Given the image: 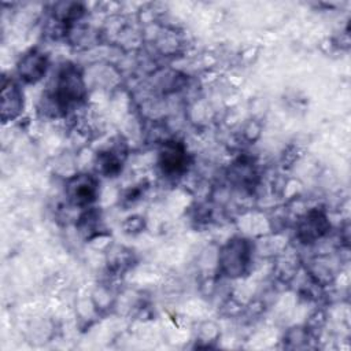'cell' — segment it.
I'll use <instances>...</instances> for the list:
<instances>
[{
    "label": "cell",
    "mask_w": 351,
    "mask_h": 351,
    "mask_svg": "<svg viewBox=\"0 0 351 351\" xmlns=\"http://www.w3.org/2000/svg\"><path fill=\"white\" fill-rule=\"evenodd\" d=\"M119 154L121 152L118 149H107L104 152H100L96 158L97 171L107 177L117 176L121 171L123 163V159Z\"/></svg>",
    "instance_id": "ba28073f"
},
{
    "label": "cell",
    "mask_w": 351,
    "mask_h": 351,
    "mask_svg": "<svg viewBox=\"0 0 351 351\" xmlns=\"http://www.w3.org/2000/svg\"><path fill=\"white\" fill-rule=\"evenodd\" d=\"M143 219L141 217H130L126 219L125 222V229L126 232H130V233H136V232H140L143 229Z\"/></svg>",
    "instance_id": "9c48e42d"
},
{
    "label": "cell",
    "mask_w": 351,
    "mask_h": 351,
    "mask_svg": "<svg viewBox=\"0 0 351 351\" xmlns=\"http://www.w3.org/2000/svg\"><path fill=\"white\" fill-rule=\"evenodd\" d=\"M159 167L163 174L178 176L188 166V152L182 143L176 140L165 141L159 151Z\"/></svg>",
    "instance_id": "5b68a950"
},
{
    "label": "cell",
    "mask_w": 351,
    "mask_h": 351,
    "mask_svg": "<svg viewBox=\"0 0 351 351\" xmlns=\"http://www.w3.org/2000/svg\"><path fill=\"white\" fill-rule=\"evenodd\" d=\"M251 243L243 237L230 239L218 255V270L222 276L237 278L245 274L251 262Z\"/></svg>",
    "instance_id": "7a4b0ae2"
},
{
    "label": "cell",
    "mask_w": 351,
    "mask_h": 351,
    "mask_svg": "<svg viewBox=\"0 0 351 351\" xmlns=\"http://www.w3.org/2000/svg\"><path fill=\"white\" fill-rule=\"evenodd\" d=\"M48 69V58L38 49L27 51L18 62L16 71L19 78L26 84H36L40 81Z\"/></svg>",
    "instance_id": "8992f818"
},
{
    "label": "cell",
    "mask_w": 351,
    "mask_h": 351,
    "mask_svg": "<svg viewBox=\"0 0 351 351\" xmlns=\"http://www.w3.org/2000/svg\"><path fill=\"white\" fill-rule=\"evenodd\" d=\"M86 96L82 74L75 66H63L55 78L52 89L44 96V110H52L53 117H60Z\"/></svg>",
    "instance_id": "6da1fadb"
},
{
    "label": "cell",
    "mask_w": 351,
    "mask_h": 351,
    "mask_svg": "<svg viewBox=\"0 0 351 351\" xmlns=\"http://www.w3.org/2000/svg\"><path fill=\"white\" fill-rule=\"evenodd\" d=\"M329 229L330 223L325 213L322 210L313 208L299 219L296 226V237L304 244H311L322 239Z\"/></svg>",
    "instance_id": "277c9868"
},
{
    "label": "cell",
    "mask_w": 351,
    "mask_h": 351,
    "mask_svg": "<svg viewBox=\"0 0 351 351\" xmlns=\"http://www.w3.org/2000/svg\"><path fill=\"white\" fill-rule=\"evenodd\" d=\"M23 108V93L21 86L12 78H3L1 85V119L14 121Z\"/></svg>",
    "instance_id": "52a82bcc"
},
{
    "label": "cell",
    "mask_w": 351,
    "mask_h": 351,
    "mask_svg": "<svg viewBox=\"0 0 351 351\" xmlns=\"http://www.w3.org/2000/svg\"><path fill=\"white\" fill-rule=\"evenodd\" d=\"M66 195L73 206L88 207L97 199L99 182L92 174H75L66 182Z\"/></svg>",
    "instance_id": "3957f363"
}]
</instances>
